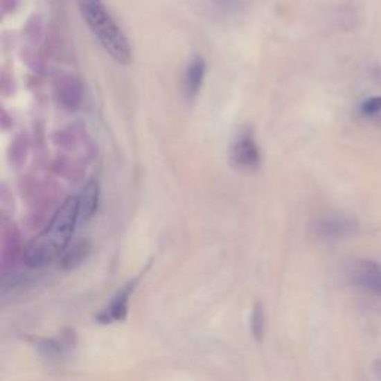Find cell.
Masks as SVG:
<instances>
[{
    "mask_svg": "<svg viewBox=\"0 0 381 381\" xmlns=\"http://www.w3.org/2000/svg\"><path fill=\"white\" fill-rule=\"evenodd\" d=\"M79 224L78 198L69 197L62 204L44 231L36 236L26 249V263L30 267L41 268L51 264L64 254Z\"/></svg>",
    "mask_w": 381,
    "mask_h": 381,
    "instance_id": "obj_1",
    "label": "cell"
},
{
    "mask_svg": "<svg viewBox=\"0 0 381 381\" xmlns=\"http://www.w3.org/2000/svg\"><path fill=\"white\" fill-rule=\"evenodd\" d=\"M79 9L88 27L98 39L105 51L119 64H130L133 58L132 46L123 30L114 21L103 0H78Z\"/></svg>",
    "mask_w": 381,
    "mask_h": 381,
    "instance_id": "obj_2",
    "label": "cell"
},
{
    "mask_svg": "<svg viewBox=\"0 0 381 381\" xmlns=\"http://www.w3.org/2000/svg\"><path fill=\"white\" fill-rule=\"evenodd\" d=\"M359 222L344 213H326L316 219L314 233L324 240H344L359 233Z\"/></svg>",
    "mask_w": 381,
    "mask_h": 381,
    "instance_id": "obj_3",
    "label": "cell"
},
{
    "mask_svg": "<svg viewBox=\"0 0 381 381\" xmlns=\"http://www.w3.org/2000/svg\"><path fill=\"white\" fill-rule=\"evenodd\" d=\"M350 277L355 286L381 296V264L373 259H360L352 265Z\"/></svg>",
    "mask_w": 381,
    "mask_h": 381,
    "instance_id": "obj_4",
    "label": "cell"
},
{
    "mask_svg": "<svg viewBox=\"0 0 381 381\" xmlns=\"http://www.w3.org/2000/svg\"><path fill=\"white\" fill-rule=\"evenodd\" d=\"M231 161L237 168L254 170L259 164V150L250 130H243L231 148Z\"/></svg>",
    "mask_w": 381,
    "mask_h": 381,
    "instance_id": "obj_5",
    "label": "cell"
},
{
    "mask_svg": "<svg viewBox=\"0 0 381 381\" xmlns=\"http://www.w3.org/2000/svg\"><path fill=\"white\" fill-rule=\"evenodd\" d=\"M137 285V280H133L128 285H125L119 292L112 298L109 305L103 310L102 313L97 316L98 322L102 324H115V322H123V320L128 314V304L130 298H132L134 289Z\"/></svg>",
    "mask_w": 381,
    "mask_h": 381,
    "instance_id": "obj_6",
    "label": "cell"
},
{
    "mask_svg": "<svg viewBox=\"0 0 381 381\" xmlns=\"http://www.w3.org/2000/svg\"><path fill=\"white\" fill-rule=\"evenodd\" d=\"M78 198V210H79V222H87L97 212L98 206V182L97 180H89L82 188L81 194Z\"/></svg>",
    "mask_w": 381,
    "mask_h": 381,
    "instance_id": "obj_7",
    "label": "cell"
},
{
    "mask_svg": "<svg viewBox=\"0 0 381 381\" xmlns=\"http://www.w3.org/2000/svg\"><path fill=\"white\" fill-rule=\"evenodd\" d=\"M57 94H58L60 103H62L64 107L76 109L79 105H81V98H82L81 82H79L73 76L64 78L57 88Z\"/></svg>",
    "mask_w": 381,
    "mask_h": 381,
    "instance_id": "obj_8",
    "label": "cell"
},
{
    "mask_svg": "<svg viewBox=\"0 0 381 381\" xmlns=\"http://www.w3.org/2000/svg\"><path fill=\"white\" fill-rule=\"evenodd\" d=\"M75 335L73 333H64L60 337L51 338V339H45L44 343L39 346L41 347V352L46 357H60V356H66L67 353L72 352V348L75 347Z\"/></svg>",
    "mask_w": 381,
    "mask_h": 381,
    "instance_id": "obj_9",
    "label": "cell"
},
{
    "mask_svg": "<svg viewBox=\"0 0 381 381\" xmlns=\"http://www.w3.org/2000/svg\"><path fill=\"white\" fill-rule=\"evenodd\" d=\"M206 73V64L202 58H195L193 63L189 64L186 70V78H185V89L189 98L195 97L203 85V79Z\"/></svg>",
    "mask_w": 381,
    "mask_h": 381,
    "instance_id": "obj_10",
    "label": "cell"
},
{
    "mask_svg": "<svg viewBox=\"0 0 381 381\" xmlns=\"http://www.w3.org/2000/svg\"><path fill=\"white\" fill-rule=\"evenodd\" d=\"M89 254V246L87 242H79L75 243L72 247H69L64 255H63V260L62 264L64 267V269H73L78 265H81L85 258Z\"/></svg>",
    "mask_w": 381,
    "mask_h": 381,
    "instance_id": "obj_11",
    "label": "cell"
},
{
    "mask_svg": "<svg viewBox=\"0 0 381 381\" xmlns=\"http://www.w3.org/2000/svg\"><path fill=\"white\" fill-rule=\"evenodd\" d=\"M357 112L364 118L375 119L381 114V96H373L362 100V102L359 103Z\"/></svg>",
    "mask_w": 381,
    "mask_h": 381,
    "instance_id": "obj_12",
    "label": "cell"
},
{
    "mask_svg": "<svg viewBox=\"0 0 381 381\" xmlns=\"http://www.w3.org/2000/svg\"><path fill=\"white\" fill-rule=\"evenodd\" d=\"M252 322H250V328H252V334L256 338V341H260L264 337V325H265V316L263 305H256L252 313Z\"/></svg>",
    "mask_w": 381,
    "mask_h": 381,
    "instance_id": "obj_13",
    "label": "cell"
},
{
    "mask_svg": "<svg viewBox=\"0 0 381 381\" xmlns=\"http://www.w3.org/2000/svg\"><path fill=\"white\" fill-rule=\"evenodd\" d=\"M373 371H374V375L378 381H381V359H377L374 360L373 364Z\"/></svg>",
    "mask_w": 381,
    "mask_h": 381,
    "instance_id": "obj_14",
    "label": "cell"
},
{
    "mask_svg": "<svg viewBox=\"0 0 381 381\" xmlns=\"http://www.w3.org/2000/svg\"><path fill=\"white\" fill-rule=\"evenodd\" d=\"M374 121H375V123H377V125L381 128V118H380V116H377V118L374 119Z\"/></svg>",
    "mask_w": 381,
    "mask_h": 381,
    "instance_id": "obj_15",
    "label": "cell"
}]
</instances>
